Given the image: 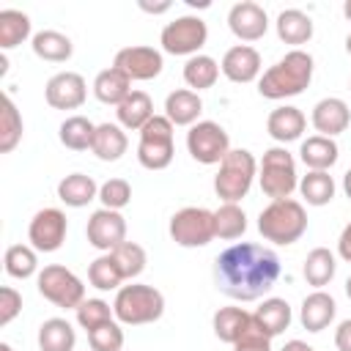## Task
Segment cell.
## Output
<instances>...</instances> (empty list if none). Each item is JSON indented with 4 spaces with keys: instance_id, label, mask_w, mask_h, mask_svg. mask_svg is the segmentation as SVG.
I'll use <instances>...</instances> for the list:
<instances>
[{
    "instance_id": "cell-1",
    "label": "cell",
    "mask_w": 351,
    "mask_h": 351,
    "mask_svg": "<svg viewBox=\"0 0 351 351\" xmlns=\"http://www.w3.org/2000/svg\"><path fill=\"white\" fill-rule=\"evenodd\" d=\"M280 258L261 244L241 241L228 247L214 261L217 288L236 302H255L280 280Z\"/></svg>"
},
{
    "instance_id": "cell-2",
    "label": "cell",
    "mask_w": 351,
    "mask_h": 351,
    "mask_svg": "<svg viewBox=\"0 0 351 351\" xmlns=\"http://www.w3.org/2000/svg\"><path fill=\"white\" fill-rule=\"evenodd\" d=\"M313 80V55L304 49L285 52L271 69H266L258 80V93L263 99L280 101L288 96H299Z\"/></svg>"
},
{
    "instance_id": "cell-3",
    "label": "cell",
    "mask_w": 351,
    "mask_h": 351,
    "mask_svg": "<svg viewBox=\"0 0 351 351\" xmlns=\"http://www.w3.org/2000/svg\"><path fill=\"white\" fill-rule=\"evenodd\" d=\"M258 230L266 241L288 247L299 241L307 230V211L299 200L285 197V200H271L261 214H258Z\"/></svg>"
},
{
    "instance_id": "cell-4",
    "label": "cell",
    "mask_w": 351,
    "mask_h": 351,
    "mask_svg": "<svg viewBox=\"0 0 351 351\" xmlns=\"http://www.w3.org/2000/svg\"><path fill=\"white\" fill-rule=\"evenodd\" d=\"M112 313L118 324H129V326L154 324L165 313V296L159 288L145 285V282L121 285L112 302Z\"/></svg>"
},
{
    "instance_id": "cell-5",
    "label": "cell",
    "mask_w": 351,
    "mask_h": 351,
    "mask_svg": "<svg viewBox=\"0 0 351 351\" xmlns=\"http://www.w3.org/2000/svg\"><path fill=\"white\" fill-rule=\"evenodd\" d=\"M255 176H258L255 156L247 148H230L214 176V192L225 203H239L241 197H247Z\"/></svg>"
},
{
    "instance_id": "cell-6",
    "label": "cell",
    "mask_w": 351,
    "mask_h": 351,
    "mask_svg": "<svg viewBox=\"0 0 351 351\" xmlns=\"http://www.w3.org/2000/svg\"><path fill=\"white\" fill-rule=\"evenodd\" d=\"M176 156V143H173V123L165 115H154L143 129H140V143H137V162L145 170H165L170 167Z\"/></svg>"
},
{
    "instance_id": "cell-7",
    "label": "cell",
    "mask_w": 351,
    "mask_h": 351,
    "mask_svg": "<svg viewBox=\"0 0 351 351\" xmlns=\"http://www.w3.org/2000/svg\"><path fill=\"white\" fill-rule=\"evenodd\" d=\"M258 181L266 197L271 200H285L293 195V189L299 186V176H296V162L285 148H269L261 159L258 167Z\"/></svg>"
},
{
    "instance_id": "cell-8",
    "label": "cell",
    "mask_w": 351,
    "mask_h": 351,
    "mask_svg": "<svg viewBox=\"0 0 351 351\" xmlns=\"http://www.w3.org/2000/svg\"><path fill=\"white\" fill-rule=\"evenodd\" d=\"M170 239L178 247L195 250V247H206L217 239V228H214V211L203 208V206H186L178 208L170 217Z\"/></svg>"
},
{
    "instance_id": "cell-9",
    "label": "cell",
    "mask_w": 351,
    "mask_h": 351,
    "mask_svg": "<svg viewBox=\"0 0 351 351\" xmlns=\"http://www.w3.org/2000/svg\"><path fill=\"white\" fill-rule=\"evenodd\" d=\"M36 282H38V293L47 302H52L55 307L77 310L85 302V285H82V280L71 269H66L60 263L44 266L38 271V280Z\"/></svg>"
},
{
    "instance_id": "cell-10",
    "label": "cell",
    "mask_w": 351,
    "mask_h": 351,
    "mask_svg": "<svg viewBox=\"0 0 351 351\" xmlns=\"http://www.w3.org/2000/svg\"><path fill=\"white\" fill-rule=\"evenodd\" d=\"M208 38V27L200 16H178L173 22H167L162 27V36H159V44L167 55H200L203 44Z\"/></svg>"
},
{
    "instance_id": "cell-11",
    "label": "cell",
    "mask_w": 351,
    "mask_h": 351,
    "mask_svg": "<svg viewBox=\"0 0 351 351\" xmlns=\"http://www.w3.org/2000/svg\"><path fill=\"white\" fill-rule=\"evenodd\" d=\"M186 151L200 165H219L230 151V137L217 121H197L186 132Z\"/></svg>"
},
{
    "instance_id": "cell-12",
    "label": "cell",
    "mask_w": 351,
    "mask_h": 351,
    "mask_svg": "<svg viewBox=\"0 0 351 351\" xmlns=\"http://www.w3.org/2000/svg\"><path fill=\"white\" fill-rule=\"evenodd\" d=\"M69 230V219L60 208H41L33 214L27 225V241L36 252H55L63 247Z\"/></svg>"
},
{
    "instance_id": "cell-13",
    "label": "cell",
    "mask_w": 351,
    "mask_h": 351,
    "mask_svg": "<svg viewBox=\"0 0 351 351\" xmlns=\"http://www.w3.org/2000/svg\"><path fill=\"white\" fill-rule=\"evenodd\" d=\"M85 236H88V244H90L93 250L112 252L115 247H121V244L126 241V219H123L121 211L96 208V211L88 217Z\"/></svg>"
},
{
    "instance_id": "cell-14",
    "label": "cell",
    "mask_w": 351,
    "mask_h": 351,
    "mask_svg": "<svg viewBox=\"0 0 351 351\" xmlns=\"http://www.w3.org/2000/svg\"><path fill=\"white\" fill-rule=\"evenodd\" d=\"M115 69H121L132 82H145V80H154L162 74V52L154 49V47H145V44H134V47H123L115 52V60H112Z\"/></svg>"
},
{
    "instance_id": "cell-15",
    "label": "cell",
    "mask_w": 351,
    "mask_h": 351,
    "mask_svg": "<svg viewBox=\"0 0 351 351\" xmlns=\"http://www.w3.org/2000/svg\"><path fill=\"white\" fill-rule=\"evenodd\" d=\"M44 96H47V104L52 110H77L88 99L85 77L77 71H58L47 80Z\"/></svg>"
},
{
    "instance_id": "cell-16",
    "label": "cell",
    "mask_w": 351,
    "mask_h": 351,
    "mask_svg": "<svg viewBox=\"0 0 351 351\" xmlns=\"http://www.w3.org/2000/svg\"><path fill=\"white\" fill-rule=\"evenodd\" d=\"M228 27L241 41H258L269 30V16H266L263 5H258L252 0H241V3L230 5V11H228Z\"/></svg>"
},
{
    "instance_id": "cell-17",
    "label": "cell",
    "mask_w": 351,
    "mask_h": 351,
    "mask_svg": "<svg viewBox=\"0 0 351 351\" xmlns=\"http://www.w3.org/2000/svg\"><path fill=\"white\" fill-rule=\"evenodd\" d=\"M219 71L230 80V82H252L261 80V52L250 44H236L222 55Z\"/></svg>"
},
{
    "instance_id": "cell-18",
    "label": "cell",
    "mask_w": 351,
    "mask_h": 351,
    "mask_svg": "<svg viewBox=\"0 0 351 351\" xmlns=\"http://www.w3.org/2000/svg\"><path fill=\"white\" fill-rule=\"evenodd\" d=\"M310 121H313V126H315L318 134L335 140V134H340V132L348 129V123H351V112H348V104H346L343 99H337V96H326V99H321V101L313 107Z\"/></svg>"
},
{
    "instance_id": "cell-19",
    "label": "cell",
    "mask_w": 351,
    "mask_h": 351,
    "mask_svg": "<svg viewBox=\"0 0 351 351\" xmlns=\"http://www.w3.org/2000/svg\"><path fill=\"white\" fill-rule=\"evenodd\" d=\"M335 313H337L335 299L321 288V291H313L304 296V302L299 307V321L307 332H324L335 321Z\"/></svg>"
},
{
    "instance_id": "cell-20",
    "label": "cell",
    "mask_w": 351,
    "mask_h": 351,
    "mask_svg": "<svg viewBox=\"0 0 351 351\" xmlns=\"http://www.w3.org/2000/svg\"><path fill=\"white\" fill-rule=\"evenodd\" d=\"M304 126H307L304 112L299 107H291V104H282V107L271 110L269 118H266V132L277 143H293V140H299L302 132H304Z\"/></svg>"
},
{
    "instance_id": "cell-21",
    "label": "cell",
    "mask_w": 351,
    "mask_h": 351,
    "mask_svg": "<svg viewBox=\"0 0 351 351\" xmlns=\"http://www.w3.org/2000/svg\"><path fill=\"white\" fill-rule=\"evenodd\" d=\"M200 112H203V101L189 88H178L165 99V118L173 126H195Z\"/></svg>"
},
{
    "instance_id": "cell-22",
    "label": "cell",
    "mask_w": 351,
    "mask_h": 351,
    "mask_svg": "<svg viewBox=\"0 0 351 351\" xmlns=\"http://www.w3.org/2000/svg\"><path fill=\"white\" fill-rule=\"evenodd\" d=\"M291 304L285 302V299H280V296H269V299H263L261 302V307L252 313V324L263 332V335H269V337H277V335H282L288 326H291Z\"/></svg>"
},
{
    "instance_id": "cell-23",
    "label": "cell",
    "mask_w": 351,
    "mask_h": 351,
    "mask_svg": "<svg viewBox=\"0 0 351 351\" xmlns=\"http://www.w3.org/2000/svg\"><path fill=\"white\" fill-rule=\"evenodd\" d=\"M211 326H214V335L222 340V343H236L241 340L250 326H252V313H247L244 307H219L211 318Z\"/></svg>"
},
{
    "instance_id": "cell-24",
    "label": "cell",
    "mask_w": 351,
    "mask_h": 351,
    "mask_svg": "<svg viewBox=\"0 0 351 351\" xmlns=\"http://www.w3.org/2000/svg\"><path fill=\"white\" fill-rule=\"evenodd\" d=\"M118 123L129 132H140L151 118H154V101L145 90H132L118 107H115Z\"/></svg>"
},
{
    "instance_id": "cell-25",
    "label": "cell",
    "mask_w": 351,
    "mask_h": 351,
    "mask_svg": "<svg viewBox=\"0 0 351 351\" xmlns=\"http://www.w3.org/2000/svg\"><path fill=\"white\" fill-rule=\"evenodd\" d=\"M129 148V137L123 132L121 123H99L96 134H93V145L90 151L101 159V162H118Z\"/></svg>"
},
{
    "instance_id": "cell-26",
    "label": "cell",
    "mask_w": 351,
    "mask_h": 351,
    "mask_svg": "<svg viewBox=\"0 0 351 351\" xmlns=\"http://www.w3.org/2000/svg\"><path fill=\"white\" fill-rule=\"evenodd\" d=\"M129 93H132V80L121 69H115V66L99 71L96 80H93V96L101 104H115L118 107Z\"/></svg>"
},
{
    "instance_id": "cell-27",
    "label": "cell",
    "mask_w": 351,
    "mask_h": 351,
    "mask_svg": "<svg viewBox=\"0 0 351 351\" xmlns=\"http://www.w3.org/2000/svg\"><path fill=\"white\" fill-rule=\"evenodd\" d=\"M96 197H99V184L85 173H71L58 184V200L71 208H82Z\"/></svg>"
},
{
    "instance_id": "cell-28",
    "label": "cell",
    "mask_w": 351,
    "mask_h": 351,
    "mask_svg": "<svg viewBox=\"0 0 351 351\" xmlns=\"http://www.w3.org/2000/svg\"><path fill=\"white\" fill-rule=\"evenodd\" d=\"M277 36L285 44H307L313 38V19L302 8H285L277 14Z\"/></svg>"
},
{
    "instance_id": "cell-29",
    "label": "cell",
    "mask_w": 351,
    "mask_h": 351,
    "mask_svg": "<svg viewBox=\"0 0 351 351\" xmlns=\"http://www.w3.org/2000/svg\"><path fill=\"white\" fill-rule=\"evenodd\" d=\"M299 156L302 162L310 167V170H326L337 162L340 156V148L332 137H324V134H313L307 140H302V148H299Z\"/></svg>"
},
{
    "instance_id": "cell-30",
    "label": "cell",
    "mask_w": 351,
    "mask_h": 351,
    "mask_svg": "<svg viewBox=\"0 0 351 351\" xmlns=\"http://www.w3.org/2000/svg\"><path fill=\"white\" fill-rule=\"evenodd\" d=\"M30 47H33L36 58L49 60V63H63V60H69L71 52H74L71 38H69L66 33H60V30H38V33L33 36Z\"/></svg>"
},
{
    "instance_id": "cell-31",
    "label": "cell",
    "mask_w": 351,
    "mask_h": 351,
    "mask_svg": "<svg viewBox=\"0 0 351 351\" xmlns=\"http://www.w3.org/2000/svg\"><path fill=\"white\" fill-rule=\"evenodd\" d=\"M335 271H337V261H335V252H332V250L315 247V250L307 252L304 266H302V274H304V280H307L315 291H321L324 285H329L332 277H335Z\"/></svg>"
},
{
    "instance_id": "cell-32",
    "label": "cell",
    "mask_w": 351,
    "mask_h": 351,
    "mask_svg": "<svg viewBox=\"0 0 351 351\" xmlns=\"http://www.w3.org/2000/svg\"><path fill=\"white\" fill-rule=\"evenodd\" d=\"M77 332L66 318H47L38 326V348L41 351H74Z\"/></svg>"
},
{
    "instance_id": "cell-33",
    "label": "cell",
    "mask_w": 351,
    "mask_h": 351,
    "mask_svg": "<svg viewBox=\"0 0 351 351\" xmlns=\"http://www.w3.org/2000/svg\"><path fill=\"white\" fill-rule=\"evenodd\" d=\"M93 134L96 123L85 115H69L58 129V137L69 151H88L93 145Z\"/></svg>"
},
{
    "instance_id": "cell-34",
    "label": "cell",
    "mask_w": 351,
    "mask_h": 351,
    "mask_svg": "<svg viewBox=\"0 0 351 351\" xmlns=\"http://www.w3.org/2000/svg\"><path fill=\"white\" fill-rule=\"evenodd\" d=\"M219 77V63L211 55H192L184 63V82L189 85V90H206L217 82Z\"/></svg>"
},
{
    "instance_id": "cell-35",
    "label": "cell",
    "mask_w": 351,
    "mask_h": 351,
    "mask_svg": "<svg viewBox=\"0 0 351 351\" xmlns=\"http://www.w3.org/2000/svg\"><path fill=\"white\" fill-rule=\"evenodd\" d=\"M30 36V16L16 8L0 11V49H14Z\"/></svg>"
},
{
    "instance_id": "cell-36",
    "label": "cell",
    "mask_w": 351,
    "mask_h": 351,
    "mask_svg": "<svg viewBox=\"0 0 351 351\" xmlns=\"http://www.w3.org/2000/svg\"><path fill=\"white\" fill-rule=\"evenodd\" d=\"M335 178L326 170H310L299 181V192L307 200V206H326L335 197Z\"/></svg>"
},
{
    "instance_id": "cell-37",
    "label": "cell",
    "mask_w": 351,
    "mask_h": 351,
    "mask_svg": "<svg viewBox=\"0 0 351 351\" xmlns=\"http://www.w3.org/2000/svg\"><path fill=\"white\" fill-rule=\"evenodd\" d=\"M22 132H25L22 115L14 104V99L5 93L3 96V115H0V154H11L19 145Z\"/></svg>"
},
{
    "instance_id": "cell-38",
    "label": "cell",
    "mask_w": 351,
    "mask_h": 351,
    "mask_svg": "<svg viewBox=\"0 0 351 351\" xmlns=\"http://www.w3.org/2000/svg\"><path fill=\"white\" fill-rule=\"evenodd\" d=\"M3 266H5V274L14 277V280H27L38 271V258H36V250L30 244H11L3 255Z\"/></svg>"
},
{
    "instance_id": "cell-39",
    "label": "cell",
    "mask_w": 351,
    "mask_h": 351,
    "mask_svg": "<svg viewBox=\"0 0 351 351\" xmlns=\"http://www.w3.org/2000/svg\"><path fill=\"white\" fill-rule=\"evenodd\" d=\"M214 228H217V239H239L247 230V214L239 203H222L214 211Z\"/></svg>"
},
{
    "instance_id": "cell-40",
    "label": "cell",
    "mask_w": 351,
    "mask_h": 351,
    "mask_svg": "<svg viewBox=\"0 0 351 351\" xmlns=\"http://www.w3.org/2000/svg\"><path fill=\"white\" fill-rule=\"evenodd\" d=\"M88 282L99 291H118L123 282V274L118 269V263L112 261L110 252H101L96 261H90L88 266Z\"/></svg>"
},
{
    "instance_id": "cell-41",
    "label": "cell",
    "mask_w": 351,
    "mask_h": 351,
    "mask_svg": "<svg viewBox=\"0 0 351 351\" xmlns=\"http://www.w3.org/2000/svg\"><path fill=\"white\" fill-rule=\"evenodd\" d=\"M110 255H112V261L118 263L123 280H134V277H140V274L145 271L148 255H145V250H143L137 241H123V244L115 247Z\"/></svg>"
},
{
    "instance_id": "cell-42",
    "label": "cell",
    "mask_w": 351,
    "mask_h": 351,
    "mask_svg": "<svg viewBox=\"0 0 351 351\" xmlns=\"http://www.w3.org/2000/svg\"><path fill=\"white\" fill-rule=\"evenodd\" d=\"M110 321H115V313L104 299H85L77 307V324L85 332H93V329H99V326H104Z\"/></svg>"
},
{
    "instance_id": "cell-43",
    "label": "cell",
    "mask_w": 351,
    "mask_h": 351,
    "mask_svg": "<svg viewBox=\"0 0 351 351\" xmlns=\"http://www.w3.org/2000/svg\"><path fill=\"white\" fill-rule=\"evenodd\" d=\"M99 200H101V208L121 211L132 200V184L126 178H107L99 186Z\"/></svg>"
},
{
    "instance_id": "cell-44",
    "label": "cell",
    "mask_w": 351,
    "mask_h": 351,
    "mask_svg": "<svg viewBox=\"0 0 351 351\" xmlns=\"http://www.w3.org/2000/svg\"><path fill=\"white\" fill-rule=\"evenodd\" d=\"M90 351H123V329L118 321H110L93 332H88Z\"/></svg>"
},
{
    "instance_id": "cell-45",
    "label": "cell",
    "mask_w": 351,
    "mask_h": 351,
    "mask_svg": "<svg viewBox=\"0 0 351 351\" xmlns=\"http://www.w3.org/2000/svg\"><path fill=\"white\" fill-rule=\"evenodd\" d=\"M22 313V293L11 285L0 288V326H8Z\"/></svg>"
},
{
    "instance_id": "cell-46",
    "label": "cell",
    "mask_w": 351,
    "mask_h": 351,
    "mask_svg": "<svg viewBox=\"0 0 351 351\" xmlns=\"http://www.w3.org/2000/svg\"><path fill=\"white\" fill-rule=\"evenodd\" d=\"M233 351H271V337L263 335L255 324L250 326V332L233 343Z\"/></svg>"
},
{
    "instance_id": "cell-47",
    "label": "cell",
    "mask_w": 351,
    "mask_h": 351,
    "mask_svg": "<svg viewBox=\"0 0 351 351\" xmlns=\"http://www.w3.org/2000/svg\"><path fill=\"white\" fill-rule=\"evenodd\" d=\"M335 346L337 351H351V318L340 321L335 329Z\"/></svg>"
},
{
    "instance_id": "cell-48",
    "label": "cell",
    "mask_w": 351,
    "mask_h": 351,
    "mask_svg": "<svg viewBox=\"0 0 351 351\" xmlns=\"http://www.w3.org/2000/svg\"><path fill=\"white\" fill-rule=\"evenodd\" d=\"M337 255H340L346 263H351V222L340 230V239H337Z\"/></svg>"
},
{
    "instance_id": "cell-49",
    "label": "cell",
    "mask_w": 351,
    "mask_h": 351,
    "mask_svg": "<svg viewBox=\"0 0 351 351\" xmlns=\"http://www.w3.org/2000/svg\"><path fill=\"white\" fill-rule=\"evenodd\" d=\"M137 5H140L145 14H165V11H170L173 3H170V0H165V3H145V0H140Z\"/></svg>"
},
{
    "instance_id": "cell-50",
    "label": "cell",
    "mask_w": 351,
    "mask_h": 351,
    "mask_svg": "<svg viewBox=\"0 0 351 351\" xmlns=\"http://www.w3.org/2000/svg\"><path fill=\"white\" fill-rule=\"evenodd\" d=\"M280 351H315V348H313V346H307L304 340H288Z\"/></svg>"
},
{
    "instance_id": "cell-51",
    "label": "cell",
    "mask_w": 351,
    "mask_h": 351,
    "mask_svg": "<svg viewBox=\"0 0 351 351\" xmlns=\"http://www.w3.org/2000/svg\"><path fill=\"white\" fill-rule=\"evenodd\" d=\"M343 192L351 197V170H346V176H343Z\"/></svg>"
},
{
    "instance_id": "cell-52",
    "label": "cell",
    "mask_w": 351,
    "mask_h": 351,
    "mask_svg": "<svg viewBox=\"0 0 351 351\" xmlns=\"http://www.w3.org/2000/svg\"><path fill=\"white\" fill-rule=\"evenodd\" d=\"M343 14H346V19L351 22V0H346V3H343Z\"/></svg>"
},
{
    "instance_id": "cell-53",
    "label": "cell",
    "mask_w": 351,
    "mask_h": 351,
    "mask_svg": "<svg viewBox=\"0 0 351 351\" xmlns=\"http://www.w3.org/2000/svg\"><path fill=\"white\" fill-rule=\"evenodd\" d=\"M346 296H348V299H351V277H348V280H346Z\"/></svg>"
},
{
    "instance_id": "cell-54",
    "label": "cell",
    "mask_w": 351,
    "mask_h": 351,
    "mask_svg": "<svg viewBox=\"0 0 351 351\" xmlns=\"http://www.w3.org/2000/svg\"><path fill=\"white\" fill-rule=\"evenodd\" d=\"M346 52H348V55H351V33H348V36H346Z\"/></svg>"
},
{
    "instance_id": "cell-55",
    "label": "cell",
    "mask_w": 351,
    "mask_h": 351,
    "mask_svg": "<svg viewBox=\"0 0 351 351\" xmlns=\"http://www.w3.org/2000/svg\"><path fill=\"white\" fill-rule=\"evenodd\" d=\"M0 351H14V348H11L8 343H0Z\"/></svg>"
},
{
    "instance_id": "cell-56",
    "label": "cell",
    "mask_w": 351,
    "mask_h": 351,
    "mask_svg": "<svg viewBox=\"0 0 351 351\" xmlns=\"http://www.w3.org/2000/svg\"><path fill=\"white\" fill-rule=\"evenodd\" d=\"M348 88H351V82H348Z\"/></svg>"
}]
</instances>
